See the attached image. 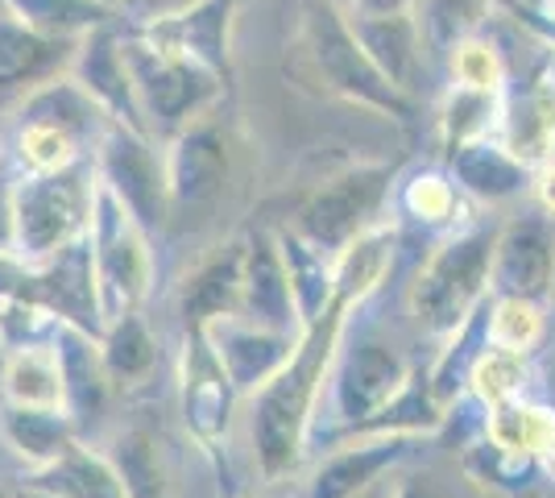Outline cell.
<instances>
[{
	"mask_svg": "<svg viewBox=\"0 0 555 498\" xmlns=\"http://www.w3.org/2000/svg\"><path fill=\"white\" fill-rule=\"evenodd\" d=\"M357 311L361 308L332 299L324 316L302 329L295 357L257 395H249V452L261 482L274 486L302 470L311 436L320 427V411L327 404L332 366Z\"/></svg>",
	"mask_w": 555,
	"mask_h": 498,
	"instance_id": "cell-1",
	"label": "cell"
},
{
	"mask_svg": "<svg viewBox=\"0 0 555 498\" xmlns=\"http://www.w3.org/2000/svg\"><path fill=\"white\" fill-rule=\"evenodd\" d=\"M113 120L100 113L67 72L34 88L9 113L4 125V166L13 175H59L88 163Z\"/></svg>",
	"mask_w": 555,
	"mask_h": 498,
	"instance_id": "cell-2",
	"label": "cell"
},
{
	"mask_svg": "<svg viewBox=\"0 0 555 498\" xmlns=\"http://www.w3.org/2000/svg\"><path fill=\"white\" fill-rule=\"evenodd\" d=\"M493 241L498 225L468 220L448 229L436 250L423 258L415 279L406 286V311L415 329L431 341H448L468 324L493 295Z\"/></svg>",
	"mask_w": 555,
	"mask_h": 498,
	"instance_id": "cell-3",
	"label": "cell"
},
{
	"mask_svg": "<svg viewBox=\"0 0 555 498\" xmlns=\"http://www.w3.org/2000/svg\"><path fill=\"white\" fill-rule=\"evenodd\" d=\"M92 158L59 175H13L4 191L9 208V261L42 266L67 245L88 238L95 204Z\"/></svg>",
	"mask_w": 555,
	"mask_h": 498,
	"instance_id": "cell-4",
	"label": "cell"
},
{
	"mask_svg": "<svg viewBox=\"0 0 555 498\" xmlns=\"http://www.w3.org/2000/svg\"><path fill=\"white\" fill-rule=\"evenodd\" d=\"M302 54L327 95L386 120H415L418 100L398 92L357 42L340 0H311L302 13Z\"/></svg>",
	"mask_w": 555,
	"mask_h": 498,
	"instance_id": "cell-5",
	"label": "cell"
},
{
	"mask_svg": "<svg viewBox=\"0 0 555 498\" xmlns=\"http://www.w3.org/2000/svg\"><path fill=\"white\" fill-rule=\"evenodd\" d=\"M120 34H125V54L133 67V84H138V104L145 129L154 142H170L175 133H183L186 125L208 117L211 108L224 100L229 79L208 72L204 63L170 54V50L150 47L141 34H133L125 17H120Z\"/></svg>",
	"mask_w": 555,
	"mask_h": 498,
	"instance_id": "cell-6",
	"label": "cell"
},
{
	"mask_svg": "<svg viewBox=\"0 0 555 498\" xmlns=\"http://www.w3.org/2000/svg\"><path fill=\"white\" fill-rule=\"evenodd\" d=\"M88 245H92V270L104 324L129 316V311H145L150 295H154V279H158L154 233L104 183H95Z\"/></svg>",
	"mask_w": 555,
	"mask_h": 498,
	"instance_id": "cell-7",
	"label": "cell"
},
{
	"mask_svg": "<svg viewBox=\"0 0 555 498\" xmlns=\"http://www.w3.org/2000/svg\"><path fill=\"white\" fill-rule=\"evenodd\" d=\"M386 208H393V166L352 163L302 200L291 229L302 241H311L320 254L336 258L348 241L386 220Z\"/></svg>",
	"mask_w": 555,
	"mask_h": 498,
	"instance_id": "cell-8",
	"label": "cell"
},
{
	"mask_svg": "<svg viewBox=\"0 0 555 498\" xmlns=\"http://www.w3.org/2000/svg\"><path fill=\"white\" fill-rule=\"evenodd\" d=\"M411 374H415V361L398 345L373 336V332H361L352 341V329H348L336 366H332V382H327V404H332L327 440L345 436L357 424H365L370 416H377L411 382Z\"/></svg>",
	"mask_w": 555,
	"mask_h": 498,
	"instance_id": "cell-9",
	"label": "cell"
},
{
	"mask_svg": "<svg viewBox=\"0 0 555 498\" xmlns=\"http://www.w3.org/2000/svg\"><path fill=\"white\" fill-rule=\"evenodd\" d=\"M92 166L100 183L125 200V208L138 216L150 233H158L170 216V188H166L163 142L108 125L100 145L92 150Z\"/></svg>",
	"mask_w": 555,
	"mask_h": 498,
	"instance_id": "cell-10",
	"label": "cell"
},
{
	"mask_svg": "<svg viewBox=\"0 0 555 498\" xmlns=\"http://www.w3.org/2000/svg\"><path fill=\"white\" fill-rule=\"evenodd\" d=\"M236 386L229 370L220 366L216 349L204 332H179V407H183L186 436L208 452L220 457L229 445L232 416H236Z\"/></svg>",
	"mask_w": 555,
	"mask_h": 498,
	"instance_id": "cell-11",
	"label": "cell"
},
{
	"mask_svg": "<svg viewBox=\"0 0 555 498\" xmlns=\"http://www.w3.org/2000/svg\"><path fill=\"white\" fill-rule=\"evenodd\" d=\"M67 75L92 95L100 104V113L120 125V129H133V133H145V117H141L138 104V84H133V67H129V54H125V34H120V22L100 25L88 38H79V47L70 54Z\"/></svg>",
	"mask_w": 555,
	"mask_h": 498,
	"instance_id": "cell-12",
	"label": "cell"
},
{
	"mask_svg": "<svg viewBox=\"0 0 555 498\" xmlns=\"http://www.w3.org/2000/svg\"><path fill=\"white\" fill-rule=\"evenodd\" d=\"M166 154V188H170V213L175 208H204L220 200L232 175V142L229 133L208 117L186 125L163 142Z\"/></svg>",
	"mask_w": 555,
	"mask_h": 498,
	"instance_id": "cell-13",
	"label": "cell"
},
{
	"mask_svg": "<svg viewBox=\"0 0 555 498\" xmlns=\"http://www.w3.org/2000/svg\"><path fill=\"white\" fill-rule=\"evenodd\" d=\"M493 295L547 304L555 286V220L543 213L509 216L493 241Z\"/></svg>",
	"mask_w": 555,
	"mask_h": 498,
	"instance_id": "cell-14",
	"label": "cell"
},
{
	"mask_svg": "<svg viewBox=\"0 0 555 498\" xmlns=\"http://www.w3.org/2000/svg\"><path fill=\"white\" fill-rule=\"evenodd\" d=\"M241 0H199L183 13L154 17V22H125L133 34H141L150 47L170 50L204 63L208 72L232 79V29H236Z\"/></svg>",
	"mask_w": 555,
	"mask_h": 498,
	"instance_id": "cell-15",
	"label": "cell"
},
{
	"mask_svg": "<svg viewBox=\"0 0 555 498\" xmlns=\"http://www.w3.org/2000/svg\"><path fill=\"white\" fill-rule=\"evenodd\" d=\"M415 436H340L327 440V452L307 474L299 498H352L373 482L393 477V470L411 457Z\"/></svg>",
	"mask_w": 555,
	"mask_h": 498,
	"instance_id": "cell-16",
	"label": "cell"
},
{
	"mask_svg": "<svg viewBox=\"0 0 555 498\" xmlns=\"http://www.w3.org/2000/svg\"><path fill=\"white\" fill-rule=\"evenodd\" d=\"M208 345L216 349L220 366L229 370L232 386L241 399L257 395L266 382L274 379L278 370L295 357L302 332H282V329H266V324H254V320H241V316H224L204 329Z\"/></svg>",
	"mask_w": 555,
	"mask_h": 498,
	"instance_id": "cell-17",
	"label": "cell"
},
{
	"mask_svg": "<svg viewBox=\"0 0 555 498\" xmlns=\"http://www.w3.org/2000/svg\"><path fill=\"white\" fill-rule=\"evenodd\" d=\"M498 142L531 170L555 158V63H539L527 84L506 88Z\"/></svg>",
	"mask_w": 555,
	"mask_h": 498,
	"instance_id": "cell-18",
	"label": "cell"
},
{
	"mask_svg": "<svg viewBox=\"0 0 555 498\" xmlns=\"http://www.w3.org/2000/svg\"><path fill=\"white\" fill-rule=\"evenodd\" d=\"M348 25L357 34V42L365 47L377 72L390 79L398 92H406L411 100H418V84L427 75V42L418 29L415 9L402 13H361V9H345Z\"/></svg>",
	"mask_w": 555,
	"mask_h": 498,
	"instance_id": "cell-19",
	"label": "cell"
},
{
	"mask_svg": "<svg viewBox=\"0 0 555 498\" xmlns=\"http://www.w3.org/2000/svg\"><path fill=\"white\" fill-rule=\"evenodd\" d=\"M241 320H254L266 329L302 332L299 308H295V291L286 279V261L278 250L274 229H254L245 238V266H241Z\"/></svg>",
	"mask_w": 555,
	"mask_h": 498,
	"instance_id": "cell-20",
	"label": "cell"
},
{
	"mask_svg": "<svg viewBox=\"0 0 555 498\" xmlns=\"http://www.w3.org/2000/svg\"><path fill=\"white\" fill-rule=\"evenodd\" d=\"M75 47L79 42L38 34L0 9V108L13 113L34 88H42L54 75L67 72Z\"/></svg>",
	"mask_w": 555,
	"mask_h": 498,
	"instance_id": "cell-21",
	"label": "cell"
},
{
	"mask_svg": "<svg viewBox=\"0 0 555 498\" xmlns=\"http://www.w3.org/2000/svg\"><path fill=\"white\" fill-rule=\"evenodd\" d=\"M241 266H245V238L216 245L208 258L195 261L175 291L179 332H204L208 324L236 316L241 308Z\"/></svg>",
	"mask_w": 555,
	"mask_h": 498,
	"instance_id": "cell-22",
	"label": "cell"
},
{
	"mask_svg": "<svg viewBox=\"0 0 555 498\" xmlns=\"http://www.w3.org/2000/svg\"><path fill=\"white\" fill-rule=\"evenodd\" d=\"M443 166L452 170L456 188H461L473 204L493 208V204H509V200L531 195L534 170L527 163H518L506 145L498 142V133L452 150V154L443 158Z\"/></svg>",
	"mask_w": 555,
	"mask_h": 498,
	"instance_id": "cell-23",
	"label": "cell"
},
{
	"mask_svg": "<svg viewBox=\"0 0 555 498\" xmlns=\"http://www.w3.org/2000/svg\"><path fill=\"white\" fill-rule=\"evenodd\" d=\"M0 440L22 461L25 474H38L63 461L83 440V427L70 420V411L0 404Z\"/></svg>",
	"mask_w": 555,
	"mask_h": 498,
	"instance_id": "cell-24",
	"label": "cell"
},
{
	"mask_svg": "<svg viewBox=\"0 0 555 498\" xmlns=\"http://www.w3.org/2000/svg\"><path fill=\"white\" fill-rule=\"evenodd\" d=\"M398 245H402V229L390 216L365 229L361 238L348 241L345 250L332 258V299L365 308L382 291V283L390 279L393 261H398Z\"/></svg>",
	"mask_w": 555,
	"mask_h": 498,
	"instance_id": "cell-25",
	"label": "cell"
},
{
	"mask_svg": "<svg viewBox=\"0 0 555 498\" xmlns=\"http://www.w3.org/2000/svg\"><path fill=\"white\" fill-rule=\"evenodd\" d=\"M100 357L113 382V395H138L154 386L163 374V341L145 311H129L120 320H108L100 332Z\"/></svg>",
	"mask_w": 555,
	"mask_h": 498,
	"instance_id": "cell-26",
	"label": "cell"
},
{
	"mask_svg": "<svg viewBox=\"0 0 555 498\" xmlns=\"http://www.w3.org/2000/svg\"><path fill=\"white\" fill-rule=\"evenodd\" d=\"M54 349L63 361V386H67V411L70 420L83 427L88 420L104 416V404L113 399V382L100 357V336L83 329L59 324L54 332Z\"/></svg>",
	"mask_w": 555,
	"mask_h": 498,
	"instance_id": "cell-27",
	"label": "cell"
},
{
	"mask_svg": "<svg viewBox=\"0 0 555 498\" xmlns=\"http://www.w3.org/2000/svg\"><path fill=\"white\" fill-rule=\"evenodd\" d=\"M393 208L402 220H411L418 229H431V233H448L456 229L468 213V195L456 188L452 170L448 166H415L411 175L393 179Z\"/></svg>",
	"mask_w": 555,
	"mask_h": 498,
	"instance_id": "cell-28",
	"label": "cell"
},
{
	"mask_svg": "<svg viewBox=\"0 0 555 498\" xmlns=\"http://www.w3.org/2000/svg\"><path fill=\"white\" fill-rule=\"evenodd\" d=\"M0 404L67 411V386H63V361L54 349V336L0 357Z\"/></svg>",
	"mask_w": 555,
	"mask_h": 498,
	"instance_id": "cell-29",
	"label": "cell"
},
{
	"mask_svg": "<svg viewBox=\"0 0 555 498\" xmlns=\"http://www.w3.org/2000/svg\"><path fill=\"white\" fill-rule=\"evenodd\" d=\"M100 449L113 461L129 498H170V470H166L163 440L150 427H120Z\"/></svg>",
	"mask_w": 555,
	"mask_h": 498,
	"instance_id": "cell-30",
	"label": "cell"
},
{
	"mask_svg": "<svg viewBox=\"0 0 555 498\" xmlns=\"http://www.w3.org/2000/svg\"><path fill=\"white\" fill-rule=\"evenodd\" d=\"M0 9L13 13L29 29L63 38V42H79L100 25H113L125 17L120 9L100 4V0H0Z\"/></svg>",
	"mask_w": 555,
	"mask_h": 498,
	"instance_id": "cell-31",
	"label": "cell"
},
{
	"mask_svg": "<svg viewBox=\"0 0 555 498\" xmlns=\"http://www.w3.org/2000/svg\"><path fill=\"white\" fill-rule=\"evenodd\" d=\"M486 440L514 457L539 461L555 445V407L531 404V399H509L486 411Z\"/></svg>",
	"mask_w": 555,
	"mask_h": 498,
	"instance_id": "cell-32",
	"label": "cell"
},
{
	"mask_svg": "<svg viewBox=\"0 0 555 498\" xmlns=\"http://www.w3.org/2000/svg\"><path fill=\"white\" fill-rule=\"evenodd\" d=\"M274 233L282 261H286V279H291V291H295V308H299V320L307 329L332 304V258L320 254L311 241H302L295 229H274Z\"/></svg>",
	"mask_w": 555,
	"mask_h": 498,
	"instance_id": "cell-33",
	"label": "cell"
},
{
	"mask_svg": "<svg viewBox=\"0 0 555 498\" xmlns=\"http://www.w3.org/2000/svg\"><path fill=\"white\" fill-rule=\"evenodd\" d=\"M498 117H502V95L473 92V88H456L448 84L436 113V133H440L443 158L461 145L477 142V138H493L498 133Z\"/></svg>",
	"mask_w": 555,
	"mask_h": 498,
	"instance_id": "cell-34",
	"label": "cell"
},
{
	"mask_svg": "<svg viewBox=\"0 0 555 498\" xmlns=\"http://www.w3.org/2000/svg\"><path fill=\"white\" fill-rule=\"evenodd\" d=\"M493 13H498V0H415L423 42L436 59H443L464 38L481 34Z\"/></svg>",
	"mask_w": 555,
	"mask_h": 498,
	"instance_id": "cell-35",
	"label": "cell"
},
{
	"mask_svg": "<svg viewBox=\"0 0 555 498\" xmlns=\"http://www.w3.org/2000/svg\"><path fill=\"white\" fill-rule=\"evenodd\" d=\"M34 477H42L47 486L63 490L67 498H129L113 461L104 457V449H92L88 440H79L63 461H54L50 470H38Z\"/></svg>",
	"mask_w": 555,
	"mask_h": 498,
	"instance_id": "cell-36",
	"label": "cell"
},
{
	"mask_svg": "<svg viewBox=\"0 0 555 498\" xmlns=\"http://www.w3.org/2000/svg\"><path fill=\"white\" fill-rule=\"evenodd\" d=\"M531 382V361L527 354H514V349H502V345H481V354L473 357L468 366V399L486 407H502L509 399H522Z\"/></svg>",
	"mask_w": 555,
	"mask_h": 498,
	"instance_id": "cell-37",
	"label": "cell"
},
{
	"mask_svg": "<svg viewBox=\"0 0 555 498\" xmlns=\"http://www.w3.org/2000/svg\"><path fill=\"white\" fill-rule=\"evenodd\" d=\"M448 63V84L456 88H473V92H489V95H506L509 88V67L502 47L489 38L486 29L464 38L456 47L443 54Z\"/></svg>",
	"mask_w": 555,
	"mask_h": 498,
	"instance_id": "cell-38",
	"label": "cell"
},
{
	"mask_svg": "<svg viewBox=\"0 0 555 498\" xmlns=\"http://www.w3.org/2000/svg\"><path fill=\"white\" fill-rule=\"evenodd\" d=\"M547 332V304H534L522 295H489L486 336L489 345H502L514 354H531Z\"/></svg>",
	"mask_w": 555,
	"mask_h": 498,
	"instance_id": "cell-39",
	"label": "cell"
},
{
	"mask_svg": "<svg viewBox=\"0 0 555 498\" xmlns=\"http://www.w3.org/2000/svg\"><path fill=\"white\" fill-rule=\"evenodd\" d=\"M54 329H59V320L47 308H38L25 295L0 291V354H13V349H25V345L50 341Z\"/></svg>",
	"mask_w": 555,
	"mask_h": 498,
	"instance_id": "cell-40",
	"label": "cell"
},
{
	"mask_svg": "<svg viewBox=\"0 0 555 498\" xmlns=\"http://www.w3.org/2000/svg\"><path fill=\"white\" fill-rule=\"evenodd\" d=\"M464 470H468V477H477L486 486H498V490H522L534 477V470H539V461L514 457V452L498 449L493 440H481V445H473V449L464 452Z\"/></svg>",
	"mask_w": 555,
	"mask_h": 498,
	"instance_id": "cell-41",
	"label": "cell"
},
{
	"mask_svg": "<svg viewBox=\"0 0 555 498\" xmlns=\"http://www.w3.org/2000/svg\"><path fill=\"white\" fill-rule=\"evenodd\" d=\"M199 0H129L125 4V22H154V17H170V13H183Z\"/></svg>",
	"mask_w": 555,
	"mask_h": 498,
	"instance_id": "cell-42",
	"label": "cell"
},
{
	"mask_svg": "<svg viewBox=\"0 0 555 498\" xmlns=\"http://www.w3.org/2000/svg\"><path fill=\"white\" fill-rule=\"evenodd\" d=\"M531 200H534V208H539V213L555 220V158L552 163H543V166H534Z\"/></svg>",
	"mask_w": 555,
	"mask_h": 498,
	"instance_id": "cell-43",
	"label": "cell"
},
{
	"mask_svg": "<svg viewBox=\"0 0 555 498\" xmlns=\"http://www.w3.org/2000/svg\"><path fill=\"white\" fill-rule=\"evenodd\" d=\"M390 498H440V495H436V486L427 477H393Z\"/></svg>",
	"mask_w": 555,
	"mask_h": 498,
	"instance_id": "cell-44",
	"label": "cell"
},
{
	"mask_svg": "<svg viewBox=\"0 0 555 498\" xmlns=\"http://www.w3.org/2000/svg\"><path fill=\"white\" fill-rule=\"evenodd\" d=\"M345 9H361V13H402L415 9V0H340Z\"/></svg>",
	"mask_w": 555,
	"mask_h": 498,
	"instance_id": "cell-45",
	"label": "cell"
},
{
	"mask_svg": "<svg viewBox=\"0 0 555 498\" xmlns=\"http://www.w3.org/2000/svg\"><path fill=\"white\" fill-rule=\"evenodd\" d=\"M390 490H393V482L382 477V482H373L370 490H361V495H352V498H390Z\"/></svg>",
	"mask_w": 555,
	"mask_h": 498,
	"instance_id": "cell-46",
	"label": "cell"
},
{
	"mask_svg": "<svg viewBox=\"0 0 555 498\" xmlns=\"http://www.w3.org/2000/svg\"><path fill=\"white\" fill-rule=\"evenodd\" d=\"M539 470L547 474V482H555V445L547 452H543V457H539Z\"/></svg>",
	"mask_w": 555,
	"mask_h": 498,
	"instance_id": "cell-47",
	"label": "cell"
},
{
	"mask_svg": "<svg viewBox=\"0 0 555 498\" xmlns=\"http://www.w3.org/2000/svg\"><path fill=\"white\" fill-rule=\"evenodd\" d=\"M543 13H547V17L555 22V0H543Z\"/></svg>",
	"mask_w": 555,
	"mask_h": 498,
	"instance_id": "cell-48",
	"label": "cell"
},
{
	"mask_svg": "<svg viewBox=\"0 0 555 498\" xmlns=\"http://www.w3.org/2000/svg\"><path fill=\"white\" fill-rule=\"evenodd\" d=\"M100 4H113V9H120V13H125V4H129V0H100Z\"/></svg>",
	"mask_w": 555,
	"mask_h": 498,
	"instance_id": "cell-49",
	"label": "cell"
},
{
	"mask_svg": "<svg viewBox=\"0 0 555 498\" xmlns=\"http://www.w3.org/2000/svg\"><path fill=\"white\" fill-rule=\"evenodd\" d=\"M0 170H4V125H0Z\"/></svg>",
	"mask_w": 555,
	"mask_h": 498,
	"instance_id": "cell-50",
	"label": "cell"
},
{
	"mask_svg": "<svg viewBox=\"0 0 555 498\" xmlns=\"http://www.w3.org/2000/svg\"><path fill=\"white\" fill-rule=\"evenodd\" d=\"M518 4H534V9H543V0H518Z\"/></svg>",
	"mask_w": 555,
	"mask_h": 498,
	"instance_id": "cell-51",
	"label": "cell"
},
{
	"mask_svg": "<svg viewBox=\"0 0 555 498\" xmlns=\"http://www.w3.org/2000/svg\"><path fill=\"white\" fill-rule=\"evenodd\" d=\"M547 308H552V316H555V286H552V299H547Z\"/></svg>",
	"mask_w": 555,
	"mask_h": 498,
	"instance_id": "cell-52",
	"label": "cell"
},
{
	"mask_svg": "<svg viewBox=\"0 0 555 498\" xmlns=\"http://www.w3.org/2000/svg\"><path fill=\"white\" fill-rule=\"evenodd\" d=\"M254 498H257V495H254Z\"/></svg>",
	"mask_w": 555,
	"mask_h": 498,
	"instance_id": "cell-53",
	"label": "cell"
}]
</instances>
